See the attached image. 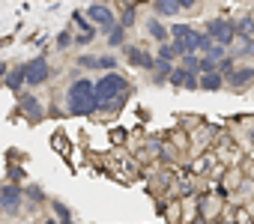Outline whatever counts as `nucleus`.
<instances>
[{
    "label": "nucleus",
    "instance_id": "obj_1",
    "mask_svg": "<svg viewBox=\"0 0 254 224\" xmlns=\"http://www.w3.org/2000/svg\"><path fill=\"white\" fill-rule=\"evenodd\" d=\"M69 99V114H93V111L102 105L96 96V81L93 78H75L66 90Z\"/></svg>",
    "mask_w": 254,
    "mask_h": 224
},
{
    "label": "nucleus",
    "instance_id": "obj_2",
    "mask_svg": "<svg viewBox=\"0 0 254 224\" xmlns=\"http://www.w3.org/2000/svg\"><path fill=\"white\" fill-rule=\"evenodd\" d=\"M96 96H99L102 105H111V102H117L123 96H129V81L123 75H117V72H105L96 81Z\"/></svg>",
    "mask_w": 254,
    "mask_h": 224
},
{
    "label": "nucleus",
    "instance_id": "obj_3",
    "mask_svg": "<svg viewBox=\"0 0 254 224\" xmlns=\"http://www.w3.org/2000/svg\"><path fill=\"white\" fill-rule=\"evenodd\" d=\"M206 33H209V39H212L215 45H224V48L236 39V27H233V21H227V18H212V21L206 24Z\"/></svg>",
    "mask_w": 254,
    "mask_h": 224
},
{
    "label": "nucleus",
    "instance_id": "obj_4",
    "mask_svg": "<svg viewBox=\"0 0 254 224\" xmlns=\"http://www.w3.org/2000/svg\"><path fill=\"white\" fill-rule=\"evenodd\" d=\"M21 200H24V188H18L15 182L12 185H3L0 188V212L6 215H15L21 209Z\"/></svg>",
    "mask_w": 254,
    "mask_h": 224
},
{
    "label": "nucleus",
    "instance_id": "obj_5",
    "mask_svg": "<svg viewBox=\"0 0 254 224\" xmlns=\"http://www.w3.org/2000/svg\"><path fill=\"white\" fill-rule=\"evenodd\" d=\"M24 69H27V84L30 87H42L48 81V60L45 57H33Z\"/></svg>",
    "mask_w": 254,
    "mask_h": 224
},
{
    "label": "nucleus",
    "instance_id": "obj_6",
    "mask_svg": "<svg viewBox=\"0 0 254 224\" xmlns=\"http://www.w3.org/2000/svg\"><path fill=\"white\" fill-rule=\"evenodd\" d=\"M126 60L135 69H156V63H159L153 54H147L144 48H135V45H126Z\"/></svg>",
    "mask_w": 254,
    "mask_h": 224
},
{
    "label": "nucleus",
    "instance_id": "obj_7",
    "mask_svg": "<svg viewBox=\"0 0 254 224\" xmlns=\"http://www.w3.org/2000/svg\"><path fill=\"white\" fill-rule=\"evenodd\" d=\"M84 12H87V18H90L93 24L105 27V33H108V30L114 27V12H111L108 6H99V3H93V6H87Z\"/></svg>",
    "mask_w": 254,
    "mask_h": 224
},
{
    "label": "nucleus",
    "instance_id": "obj_8",
    "mask_svg": "<svg viewBox=\"0 0 254 224\" xmlns=\"http://www.w3.org/2000/svg\"><path fill=\"white\" fill-rule=\"evenodd\" d=\"M224 81H227L233 90H245V87L254 81V69H251V66H239V69H233Z\"/></svg>",
    "mask_w": 254,
    "mask_h": 224
},
{
    "label": "nucleus",
    "instance_id": "obj_9",
    "mask_svg": "<svg viewBox=\"0 0 254 224\" xmlns=\"http://www.w3.org/2000/svg\"><path fill=\"white\" fill-rule=\"evenodd\" d=\"M171 84H177V87H186V90H194V87H200V78L194 75V72H189V69H174L171 72V78H168Z\"/></svg>",
    "mask_w": 254,
    "mask_h": 224
},
{
    "label": "nucleus",
    "instance_id": "obj_10",
    "mask_svg": "<svg viewBox=\"0 0 254 224\" xmlns=\"http://www.w3.org/2000/svg\"><path fill=\"white\" fill-rule=\"evenodd\" d=\"M18 108H21V114L30 117V120H39L42 117V108H39V99L36 96H18Z\"/></svg>",
    "mask_w": 254,
    "mask_h": 224
},
{
    "label": "nucleus",
    "instance_id": "obj_11",
    "mask_svg": "<svg viewBox=\"0 0 254 224\" xmlns=\"http://www.w3.org/2000/svg\"><path fill=\"white\" fill-rule=\"evenodd\" d=\"M147 30H150V36H153V39H156L159 45H165V42H171V30H168L165 24H159L156 18H150V21H147Z\"/></svg>",
    "mask_w": 254,
    "mask_h": 224
},
{
    "label": "nucleus",
    "instance_id": "obj_12",
    "mask_svg": "<svg viewBox=\"0 0 254 224\" xmlns=\"http://www.w3.org/2000/svg\"><path fill=\"white\" fill-rule=\"evenodd\" d=\"M24 84H27V69H24V66L6 72V87H9V90H21Z\"/></svg>",
    "mask_w": 254,
    "mask_h": 224
},
{
    "label": "nucleus",
    "instance_id": "obj_13",
    "mask_svg": "<svg viewBox=\"0 0 254 224\" xmlns=\"http://www.w3.org/2000/svg\"><path fill=\"white\" fill-rule=\"evenodd\" d=\"M200 87L215 93V90L224 87V75H221V72H203V75H200Z\"/></svg>",
    "mask_w": 254,
    "mask_h": 224
},
{
    "label": "nucleus",
    "instance_id": "obj_14",
    "mask_svg": "<svg viewBox=\"0 0 254 224\" xmlns=\"http://www.w3.org/2000/svg\"><path fill=\"white\" fill-rule=\"evenodd\" d=\"M153 9H156L159 15H177L183 6L177 3V0H153Z\"/></svg>",
    "mask_w": 254,
    "mask_h": 224
},
{
    "label": "nucleus",
    "instance_id": "obj_15",
    "mask_svg": "<svg viewBox=\"0 0 254 224\" xmlns=\"http://www.w3.org/2000/svg\"><path fill=\"white\" fill-rule=\"evenodd\" d=\"M233 27H236V36H239V39H248V36H254V18H251V15H245V18L233 21Z\"/></svg>",
    "mask_w": 254,
    "mask_h": 224
},
{
    "label": "nucleus",
    "instance_id": "obj_16",
    "mask_svg": "<svg viewBox=\"0 0 254 224\" xmlns=\"http://www.w3.org/2000/svg\"><path fill=\"white\" fill-rule=\"evenodd\" d=\"M123 42H126V27H123V24H114V27L108 30V45H111V48H120Z\"/></svg>",
    "mask_w": 254,
    "mask_h": 224
},
{
    "label": "nucleus",
    "instance_id": "obj_17",
    "mask_svg": "<svg viewBox=\"0 0 254 224\" xmlns=\"http://www.w3.org/2000/svg\"><path fill=\"white\" fill-rule=\"evenodd\" d=\"M78 66H84V69H102V57L84 54V57H78Z\"/></svg>",
    "mask_w": 254,
    "mask_h": 224
},
{
    "label": "nucleus",
    "instance_id": "obj_18",
    "mask_svg": "<svg viewBox=\"0 0 254 224\" xmlns=\"http://www.w3.org/2000/svg\"><path fill=\"white\" fill-rule=\"evenodd\" d=\"M174 57H177V54H174V45H168V42H165V45H159V54H156V60H162V63H171Z\"/></svg>",
    "mask_w": 254,
    "mask_h": 224
},
{
    "label": "nucleus",
    "instance_id": "obj_19",
    "mask_svg": "<svg viewBox=\"0 0 254 224\" xmlns=\"http://www.w3.org/2000/svg\"><path fill=\"white\" fill-rule=\"evenodd\" d=\"M189 33H191L189 24H174V27H171V39H186Z\"/></svg>",
    "mask_w": 254,
    "mask_h": 224
},
{
    "label": "nucleus",
    "instance_id": "obj_20",
    "mask_svg": "<svg viewBox=\"0 0 254 224\" xmlns=\"http://www.w3.org/2000/svg\"><path fill=\"white\" fill-rule=\"evenodd\" d=\"M203 72H218V60H212V57H200V75Z\"/></svg>",
    "mask_w": 254,
    "mask_h": 224
},
{
    "label": "nucleus",
    "instance_id": "obj_21",
    "mask_svg": "<svg viewBox=\"0 0 254 224\" xmlns=\"http://www.w3.org/2000/svg\"><path fill=\"white\" fill-rule=\"evenodd\" d=\"M24 194H27L33 203H42V200H45V194H42V188H39V185H27V191H24Z\"/></svg>",
    "mask_w": 254,
    "mask_h": 224
},
{
    "label": "nucleus",
    "instance_id": "obj_22",
    "mask_svg": "<svg viewBox=\"0 0 254 224\" xmlns=\"http://www.w3.org/2000/svg\"><path fill=\"white\" fill-rule=\"evenodd\" d=\"M233 69H236V66H233V54H227V57L218 63V72H221V75H230Z\"/></svg>",
    "mask_w": 254,
    "mask_h": 224
},
{
    "label": "nucleus",
    "instance_id": "obj_23",
    "mask_svg": "<svg viewBox=\"0 0 254 224\" xmlns=\"http://www.w3.org/2000/svg\"><path fill=\"white\" fill-rule=\"evenodd\" d=\"M120 24H123V27H132V24H135V9H123Z\"/></svg>",
    "mask_w": 254,
    "mask_h": 224
},
{
    "label": "nucleus",
    "instance_id": "obj_24",
    "mask_svg": "<svg viewBox=\"0 0 254 224\" xmlns=\"http://www.w3.org/2000/svg\"><path fill=\"white\" fill-rule=\"evenodd\" d=\"M72 42H75V39H72V33H69V30H63V33L57 36V48H69Z\"/></svg>",
    "mask_w": 254,
    "mask_h": 224
},
{
    "label": "nucleus",
    "instance_id": "obj_25",
    "mask_svg": "<svg viewBox=\"0 0 254 224\" xmlns=\"http://www.w3.org/2000/svg\"><path fill=\"white\" fill-rule=\"evenodd\" d=\"M9 179H12V182L18 185V182L24 179V170H21V168H9Z\"/></svg>",
    "mask_w": 254,
    "mask_h": 224
},
{
    "label": "nucleus",
    "instance_id": "obj_26",
    "mask_svg": "<svg viewBox=\"0 0 254 224\" xmlns=\"http://www.w3.org/2000/svg\"><path fill=\"white\" fill-rule=\"evenodd\" d=\"M93 36H96V33H81V36H78V39H75V42H78V45H87V42H90V39H93Z\"/></svg>",
    "mask_w": 254,
    "mask_h": 224
},
{
    "label": "nucleus",
    "instance_id": "obj_27",
    "mask_svg": "<svg viewBox=\"0 0 254 224\" xmlns=\"http://www.w3.org/2000/svg\"><path fill=\"white\" fill-rule=\"evenodd\" d=\"M177 3H180L183 9H191V6H194V0H177Z\"/></svg>",
    "mask_w": 254,
    "mask_h": 224
},
{
    "label": "nucleus",
    "instance_id": "obj_28",
    "mask_svg": "<svg viewBox=\"0 0 254 224\" xmlns=\"http://www.w3.org/2000/svg\"><path fill=\"white\" fill-rule=\"evenodd\" d=\"M45 224H60V221H54V218H48V221H45Z\"/></svg>",
    "mask_w": 254,
    "mask_h": 224
},
{
    "label": "nucleus",
    "instance_id": "obj_29",
    "mask_svg": "<svg viewBox=\"0 0 254 224\" xmlns=\"http://www.w3.org/2000/svg\"><path fill=\"white\" fill-rule=\"evenodd\" d=\"M0 75H6V69H3V63H0Z\"/></svg>",
    "mask_w": 254,
    "mask_h": 224
}]
</instances>
